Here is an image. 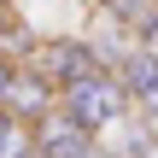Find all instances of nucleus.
Listing matches in <instances>:
<instances>
[{"instance_id": "nucleus-1", "label": "nucleus", "mask_w": 158, "mask_h": 158, "mask_svg": "<svg viewBox=\"0 0 158 158\" xmlns=\"http://www.w3.org/2000/svg\"><path fill=\"white\" fill-rule=\"evenodd\" d=\"M59 106L88 129V135H106L111 123H123L129 111H135V100H129V88L111 76V70H100V76H82V82H70V88H59Z\"/></svg>"}, {"instance_id": "nucleus-2", "label": "nucleus", "mask_w": 158, "mask_h": 158, "mask_svg": "<svg viewBox=\"0 0 158 158\" xmlns=\"http://www.w3.org/2000/svg\"><path fill=\"white\" fill-rule=\"evenodd\" d=\"M29 64H35L53 88H70V82H82V76H100V70H106L88 35H47Z\"/></svg>"}, {"instance_id": "nucleus-3", "label": "nucleus", "mask_w": 158, "mask_h": 158, "mask_svg": "<svg viewBox=\"0 0 158 158\" xmlns=\"http://www.w3.org/2000/svg\"><path fill=\"white\" fill-rule=\"evenodd\" d=\"M0 106H6L18 123H29V129H35L47 111H59V88H53L35 64H18V76H12V88L0 94Z\"/></svg>"}, {"instance_id": "nucleus-4", "label": "nucleus", "mask_w": 158, "mask_h": 158, "mask_svg": "<svg viewBox=\"0 0 158 158\" xmlns=\"http://www.w3.org/2000/svg\"><path fill=\"white\" fill-rule=\"evenodd\" d=\"M29 135H35V147H41L47 158H88L94 147H100V135H88V129H82L64 106H59V111H47Z\"/></svg>"}, {"instance_id": "nucleus-5", "label": "nucleus", "mask_w": 158, "mask_h": 158, "mask_svg": "<svg viewBox=\"0 0 158 158\" xmlns=\"http://www.w3.org/2000/svg\"><path fill=\"white\" fill-rule=\"evenodd\" d=\"M111 76L129 88V100H135L141 117H158V47H135Z\"/></svg>"}, {"instance_id": "nucleus-6", "label": "nucleus", "mask_w": 158, "mask_h": 158, "mask_svg": "<svg viewBox=\"0 0 158 158\" xmlns=\"http://www.w3.org/2000/svg\"><path fill=\"white\" fill-rule=\"evenodd\" d=\"M106 147L117 158H158V135H152V117H141V111H129L123 123H111L106 135H100Z\"/></svg>"}, {"instance_id": "nucleus-7", "label": "nucleus", "mask_w": 158, "mask_h": 158, "mask_svg": "<svg viewBox=\"0 0 158 158\" xmlns=\"http://www.w3.org/2000/svg\"><path fill=\"white\" fill-rule=\"evenodd\" d=\"M88 41H94V53H100V64H106V70H117V64L141 47V41L129 35V23H123V18H111V12H106V23H100Z\"/></svg>"}, {"instance_id": "nucleus-8", "label": "nucleus", "mask_w": 158, "mask_h": 158, "mask_svg": "<svg viewBox=\"0 0 158 158\" xmlns=\"http://www.w3.org/2000/svg\"><path fill=\"white\" fill-rule=\"evenodd\" d=\"M106 12L123 18L141 47H158V0H106Z\"/></svg>"}, {"instance_id": "nucleus-9", "label": "nucleus", "mask_w": 158, "mask_h": 158, "mask_svg": "<svg viewBox=\"0 0 158 158\" xmlns=\"http://www.w3.org/2000/svg\"><path fill=\"white\" fill-rule=\"evenodd\" d=\"M12 76H18V59H12V53H0V94L12 88Z\"/></svg>"}, {"instance_id": "nucleus-10", "label": "nucleus", "mask_w": 158, "mask_h": 158, "mask_svg": "<svg viewBox=\"0 0 158 158\" xmlns=\"http://www.w3.org/2000/svg\"><path fill=\"white\" fill-rule=\"evenodd\" d=\"M12 18H18V12H12V6H0V53H6V35H12Z\"/></svg>"}, {"instance_id": "nucleus-11", "label": "nucleus", "mask_w": 158, "mask_h": 158, "mask_svg": "<svg viewBox=\"0 0 158 158\" xmlns=\"http://www.w3.org/2000/svg\"><path fill=\"white\" fill-rule=\"evenodd\" d=\"M12 129H18V117H12V111H6V106H0V141H6V135H12Z\"/></svg>"}, {"instance_id": "nucleus-12", "label": "nucleus", "mask_w": 158, "mask_h": 158, "mask_svg": "<svg viewBox=\"0 0 158 158\" xmlns=\"http://www.w3.org/2000/svg\"><path fill=\"white\" fill-rule=\"evenodd\" d=\"M88 158H117V152H111V147H106V141H100V147H94V152H88Z\"/></svg>"}, {"instance_id": "nucleus-13", "label": "nucleus", "mask_w": 158, "mask_h": 158, "mask_svg": "<svg viewBox=\"0 0 158 158\" xmlns=\"http://www.w3.org/2000/svg\"><path fill=\"white\" fill-rule=\"evenodd\" d=\"M29 158H47V152H41V147H35V152H29Z\"/></svg>"}, {"instance_id": "nucleus-14", "label": "nucleus", "mask_w": 158, "mask_h": 158, "mask_svg": "<svg viewBox=\"0 0 158 158\" xmlns=\"http://www.w3.org/2000/svg\"><path fill=\"white\" fill-rule=\"evenodd\" d=\"M0 6H12V0H0Z\"/></svg>"}]
</instances>
